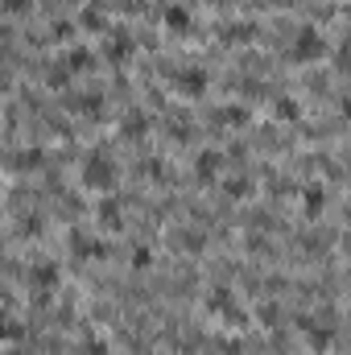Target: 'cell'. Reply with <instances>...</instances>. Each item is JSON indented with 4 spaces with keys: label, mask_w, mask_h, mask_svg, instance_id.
Instances as JSON below:
<instances>
[{
    "label": "cell",
    "mask_w": 351,
    "mask_h": 355,
    "mask_svg": "<svg viewBox=\"0 0 351 355\" xmlns=\"http://www.w3.org/2000/svg\"><path fill=\"white\" fill-rule=\"evenodd\" d=\"M116 178H120V170H116L112 153H87L83 166H79V182L87 190H95V194H112L116 190Z\"/></svg>",
    "instance_id": "obj_1"
},
{
    "label": "cell",
    "mask_w": 351,
    "mask_h": 355,
    "mask_svg": "<svg viewBox=\"0 0 351 355\" xmlns=\"http://www.w3.org/2000/svg\"><path fill=\"white\" fill-rule=\"evenodd\" d=\"M327 50H331V42L318 25H298L293 37H289V58L293 62H318V58H327Z\"/></svg>",
    "instance_id": "obj_2"
},
{
    "label": "cell",
    "mask_w": 351,
    "mask_h": 355,
    "mask_svg": "<svg viewBox=\"0 0 351 355\" xmlns=\"http://www.w3.org/2000/svg\"><path fill=\"white\" fill-rule=\"evenodd\" d=\"M95 219H99L103 232H120V227H124V207H120V198H116V194H99Z\"/></svg>",
    "instance_id": "obj_3"
},
{
    "label": "cell",
    "mask_w": 351,
    "mask_h": 355,
    "mask_svg": "<svg viewBox=\"0 0 351 355\" xmlns=\"http://www.w3.org/2000/svg\"><path fill=\"white\" fill-rule=\"evenodd\" d=\"M174 91L186 95V99H198V95L207 91V71H203V67H182L174 75Z\"/></svg>",
    "instance_id": "obj_4"
},
{
    "label": "cell",
    "mask_w": 351,
    "mask_h": 355,
    "mask_svg": "<svg viewBox=\"0 0 351 355\" xmlns=\"http://www.w3.org/2000/svg\"><path fill=\"white\" fill-rule=\"evenodd\" d=\"M103 54H108L112 67H124V62L132 58V33H128V29H108V46H103Z\"/></svg>",
    "instance_id": "obj_5"
},
{
    "label": "cell",
    "mask_w": 351,
    "mask_h": 355,
    "mask_svg": "<svg viewBox=\"0 0 351 355\" xmlns=\"http://www.w3.org/2000/svg\"><path fill=\"white\" fill-rule=\"evenodd\" d=\"M302 331H306V343H310V352H314V355H327V352H331V343H335V331H331L327 322L302 318Z\"/></svg>",
    "instance_id": "obj_6"
},
{
    "label": "cell",
    "mask_w": 351,
    "mask_h": 355,
    "mask_svg": "<svg viewBox=\"0 0 351 355\" xmlns=\"http://www.w3.org/2000/svg\"><path fill=\"white\" fill-rule=\"evenodd\" d=\"M219 174H223V153H219V149H198V157H194V178H198V182H215Z\"/></svg>",
    "instance_id": "obj_7"
},
{
    "label": "cell",
    "mask_w": 351,
    "mask_h": 355,
    "mask_svg": "<svg viewBox=\"0 0 351 355\" xmlns=\"http://www.w3.org/2000/svg\"><path fill=\"white\" fill-rule=\"evenodd\" d=\"M162 25L170 29V33H190L194 29V17H190V8L186 4H166V12H162Z\"/></svg>",
    "instance_id": "obj_8"
},
{
    "label": "cell",
    "mask_w": 351,
    "mask_h": 355,
    "mask_svg": "<svg viewBox=\"0 0 351 355\" xmlns=\"http://www.w3.org/2000/svg\"><path fill=\"white\" fill-rule=\"evenodd\" d=\"M207 310L219 314V318H228V314L236 310V293H232L228 285H211V289H207Z\"/></svg>",
    "instance_id": "obj_9"
},
{
    "label": "cell",
    "mask_w": 351,
    "mask_h": 355,
    "mask_svg": "<svg viewBox=\"0 0 351 355\" xmlns=\"http://www.w3.org/2000/svg\"><path fill=\"white\" fill-rule=\"evenodd\" d=\"M42 166H46V153H42L37 145H25V149L12 153V170H17V174H33V170H42Z\"/></svg>",
    "instance_id": "obj_10"
},
{
    "label": "cell",
    "mask_w": 351,
    "mask_h": 355,
    "mask_svg": "<svg viewBox=\"0 0 351 355\" xmlns=\"http://www.w3.org/2000/svg\"><path fill=\"white\" fill-rule=\"evenodd\" d=\"M71 252H75L79 261H95V257H108V248H103L99 240H91L87 232H71Z\"/></svg>",
    "instance_id": "obj_11"
},
{
    "label": "cell",
    "mask_w": 351,
    "mask_h": 355,
    "mask_svg": "<svg viewBox=\"0 0 351 355\" xmlns=\"http://www.w3.org/2000/svg\"><path fill=\"white\" fill-rule=\"evenodd\" d=\"M62 62H67V67H71L75 75H87V71H95V54H91L87 46H67Z\"/></svg>",
    "instance_id": "obj_12"
},
{
    "label": "cell",
    "mask_w": 351,
    "mask_h": 355,
    "mask_svg": "<svg viewBox=\"0 0 351 355\" xmlns=\"http://www.w3.org/2000/svg\"><path fill=\"white\" fill-rule=\"evenodd\" d=\"M29 281H33V289H58V265L54 261H42V265L29 268Z\"/></svg>",
    "instance_id": "obj_13"
},
{
    "label": "cell",
    "mask_w": 351,
    "mask_h": 355,
    "mask_svg": "<svg viewBox=\"0 0 351 355\" xmlns=\"http://www.w3.org/2000/svg\"><path fill=\"white\" fill-rule=\"evenodd\" d=\"M120 132H124L128 141H145V137H149V116H145V112H132V116H124Z\"/></svg>",
    "instance_id": "obj_14"
},
{
    "label": "cell",
    "mask_w": 351,
    "mask_h": 355,
    "mask_svg": "<svg viewBox=\"0 0 351 355\" xmlns=\"http://www.w3.org/2000/svg\"><path fill=\"white\" fill-rule=\"evenodd\" d=\"M323 207H327V190H323V186H306V190H302V211H306L310 219H318Z\"/></svg>",
    "instance_id": "obj_15"
},
{
    "label": "cell",
    "mask_w": 351,
    "mask_h": 355,
    "mask_svg": "<svg viewBox=\"0 0 351 355\" xmlns=\"http://www.w3.org/2000/svg\"><path fill=\"white\" fill-rule=\"evenodd\" d=\"M71 79H75V71H71L67 62H54V67L46 71V83H50V87H54V91H58V87H67Z\"/></svg>",
    "instance_id": "obj_16"
},
{
    "label": "cell",
    "mask_w": 351,
    "mask_h": 355,
    "mask_svg": "<svg viewBox=\"0 0 351 355\" xmlns=\"http://www.w3.org/2000/svg\"><path fill=\"white\" fill-rule=\"evenodd\" d=\"M215 120H219V124H244V120H248V112H244L240 103H223V107L215 112Z\"/></svg>",
    "instance_id": "obj_17"
},
{
    "label": "cell",
    "mask_w": 351,
    "mask_h": 355,
    "mask_svg": "<svg viewBox=\"0 0 351 355\" xmlns=\"http://www.w3.org/2000/svg\"><path fill=\"white\" fill-rule=\"evenodd\" d=\"M79 25H83V29H108V17H103V8H99V4H87V8H83V17H79Z\"/></svg>",
    "instance_id": "obj_18"
},
{
    "label": "cell",
    "mask_w": 351,
    "mask_h": 355,
    "mask_svg": "<svg viewBox=\"0 0 351 355\" xmlns=\"http://www.w3.org/2000/svg\"><path fill=\"white\" fill-rule=\"evenodd\" d=\"M75 107H79L83 116H99V112H103V95H99V91H87V95L75 99Z\"/></svg>",
    "instance_id": "obj_19"
},
{
    "label": "cell",
    "mask_w": 351,
    "mask_h": 355,
    "mask_svg": "<svg viewBox=\"0 0 351 355\" xmlns=\"http://www.w3.org/2000/svg\"><path fill=\"white\" fill-rule=\"evenodd\" d=\"M223 194H228V198H244V194H252V182H248V178H228V182H223Z\"/></svg>",
    "instance_id": "obj_20"
},
{
    "label": "cell",
    "mask_w": 351,
    "mask_h": 355,
    "mask_svg": "<svg viewBox=\"0 0 351 355\" xmlns=\"http://www.w3.org/2000/svg\"><path fill=\"white\" fill-rule=\"evenodd\" d=\"M298 112H302V107H298V99H289V95H281V99H277V116H281V120H298Z\"/></svg>",
    "instance_id": "obj_21"
},
{
    "label": "cell",
    "mask_w": 351,
    "mask_h": 355,
    "mask_svg": "<svg viewBox=\"0 0 351 355\" xmlns=\"http://www.w3.org/2000/svg\"><path fill=\"white\" fill-rule=\"evenodd\" d=\"M203 244H207L203 232H182V248H186V252H203Z\"/></svg>",
    "instance_id": "obj_22"
},
{
    "label": "cell",
    "mask_w": 351,
    "mask_h": 355,
    "mask_svg": "<svg viewBox=\"0 0 351 355\" xmlns=\"http://www.w3.org/2000/svg\"><path fill=\"white\" fill-rule=\"evenodd\" d=\"M29 8H33V0H4V12L8 17H25Z\"/></svg>",
    "instance_id": "obj_23"
},
{
    "label": "cell",
    "mask_w": 351,
    "mask_h": 355,
    "mask_svg": "<svg viewBox=\"0 0 351 355\" xmlns=\"http://www.w3.org/2000/svg\"><path fill=\"white\" fill-rule=\"evenodd\" d=\"M223 37H228V42H240V37H252V25H228V29H223Z\"/></svg>",
    "instance_id": "obj_24"
},
{
    "label": "cell",
    "mask_w": 351,
    "mask_h": 355,
    "mask_svg": "<svg viewBox=\"0 0 351 355\" xmlns=\"http://www.w3.org/2000/svg\"><path fill=\"white\" fill-rule=\"evenodd\" d=\"M145 174L153 178V182H162V174H166V166H162L157 157H149V162H145Z\"/></svg>",
    "instance_id": "obj_25"
},
{
    "label": "cell",
    "mask_w": 351,
    "mask_h": 355,
    "mask_svg": "<svg viewBox=\"0 0 351 355\" xmlns=\"http://www.w3.org/2000/svg\"><path fill=\"white\" fill-rule=\"evenodd\" d=\"M83 355H108V343L103 339H87L83 343Z\"/></svg>",
    "instance_id": "obj_26"
},
{
    "label": "cell",
    "mask_w": 351,
    "mask_h": 355,
    "mask_svg": "<svg viewBox=\"0 0 351 355\" xmlns=\"http://www.w3.org/2000/svg\"><path fill=\"white\" fill-rule=\"evenodd\" d=\"M149 261H153V257H149V248H137V252H132V265H137V268H149Z\"/></svg>",
    "instance_id": "obj_27"
},
{
    "label": "cell",
    "mask_w": 351,
    "mask_h": 355,
    "mask_svg": "<svg viewBox=\"0 0 351 355\" xmlns=\"http://www.w3.org/2000/svg\"><path fill=\"white\" fill-rule=\"evenodd\" d=\"M261 322H268V327L277 322V302H268V306H261Z\"/></svg>",
    "instance_id": "obj_28"
},
{
    "label": "cell",
    "mask_w": 351,
    "mask_h": 355,
    "mask_svg": "<svg viewBox=\"0 0 351 355\" xmlns=\"http://www.w3.org/2000/svg\"><path fill=\"white\" fill-rule=\"evenodd\" d=\"M207 4H223V0H207Z\"/></svg>",
    "instance_id": "obj_29"
},
{
    "label": "cell",
    "mask_w": 351,
    "mask_h": 355,
    "mask_svg": "<svg viewBox=\"0 0 351 355\" xmlns=\"http://www.w3.org/2000/svg\"><path fill=\"white\" fill-rule=\"evenodd\" d=\"M348 219H351V202H348Z\"/></svg>",
    "instance_id": "obj_30"
}]
</instances>
